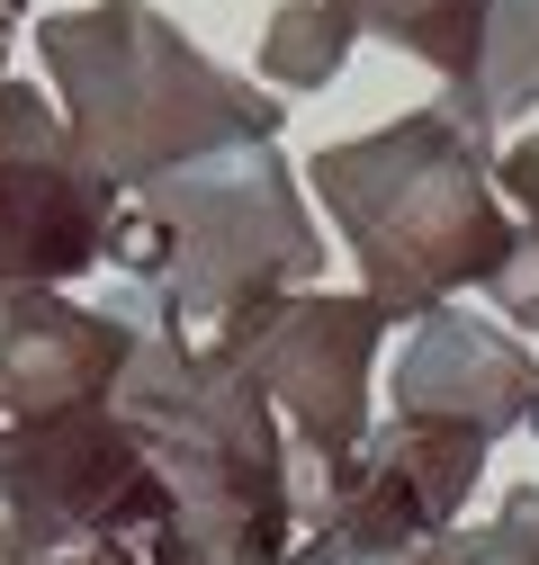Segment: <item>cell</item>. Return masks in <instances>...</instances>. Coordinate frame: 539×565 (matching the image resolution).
<instances>
[{
    "label": "cell",
    "mask_w": 539,
    "mask_h": 565,
    "mask_svg": "<svg viewBox=\"0 0 539 565\" xmlns=\"http://www.w3.org/2000/svg\"><path fill=\"white\" fill-rule=\"evenodd\" d=\"M126 315V369L108 404L135 422L145 458L171 484V512L145 547V565H279L297 547V484H288V431L261 377L198 332H180L145 288L108 297Z\"/></svg>",
    "instance_id": "obj_1"
},
{
    "label": "cell",
    "mask_w": 539,
    "mask_h": 565,
    "mask_svg": "<svg viewBox=\"0 0 539 565\" xmlns=\"http://www.w3.org/2000/svg\"><path fill=\"white\" fill-rule=\"evenodd\" d=\"M306 171L332 234L360 260V297L387 323H423L432 306L486 288L521 234L495 189V135H477L450 99L324 145Z\"/></svg>",
    "instance_id": "obj_2"
},
{
    "label": "cell",
    "mask_w": 539,
    "mask_h": 565,
    "mask_svg": "<svg viewBox=\"0 0 539 565\" xmlns=\"http://www.w3.org/2000/svg\"><path fill=\"white\" fill-rule=\"evenodd\" d=\"M45 54V99L63 108L73 145L117 180L145 189L162 171H189L234 145H279L288 99L234 82L225 63H208L154 0H91V10L36 19Z\"/></svg>",
    "instance_id": "obj_3"
},
{
    "label": "cell",
    "mask_w": 539,
    "mask_h": 565,
    "mask_svg": "<svg viewBox=\"0 0 539 565\" xmlns=\"http://www.w3.org/2000/svg\"><path fill=\"white\" fill-rule=\"evenodd\" d=\"M117 288H145L180 332H208L243 297H279L324 278V234L288 162L270 145H234L189 171H162L135 189V216L108 225Z\"/></svg>",
    "instance_id": "obj_4"
},
{
    "label": "cell",
    "mask_w": 539,
    "mask_h": 565,
    "mask_svg": "<svg viewBox=\"0 0 539 565\" xmlns=\"http://www.w3.org/2000/svg\"><path fill=\"white\" fill-rule=\"evenodd\" d=\"M171 484L117 404H73L0 431V565H63L82 547L145 556Z\"/></svg>",
    "instance_id": "obj_5"
},
{
    "label": "cell",
    "mask_w": 539,
    "mask_h": 565,
    "mask_svg": "<svg viewBox=\"0 0 539 565\" xmlns=\"http://www.w3.org/2000/svg\"><path fill=\"white\" fill-rule=\"evenodd\" d=\"M378 332L387 315L369 297H324V288H279V297H243L234 315H216L208 350L243 360L261 377V395L288 413L297 449L342 458L369 431V369H378Z\"/></svg>",
    "instance_id": "obj_6"
},
{
    "label": "cell",
    "mask_w": 539,
    "mask_h": 565,
    "mask_svg": "<svg viewBox=\"0 0 539 565\" xmlns=\"http://www.w3.org/2000/svg\"><path fill=\"white\" fill-rule=\"evenodd\" d=\"M117 198L126 189L73 145L63 108L0 73V288H73L99 269Z\"/></svg>",
    "instance_id": "obj_7"
},
{
    "label": "cell",
    "mask_w": 539,
    "mask_h": 565,
    "mask_svg": "<svg viewBox=\"0 0 539 565\" xmlns=\"http://www.w3.org/2000/svg\"><path fill=\"white\" fill-rule=\"evenodd\" d=\"M486 449H495V440L458 431V422L395 413L387 431H360V449L315 458V467H324V493H315L306 521H351V530H414V539H441V530H458V503L477 493Z\"/></svg>",
    "instance_id": "obj_8"
},
{
    "label": "cell",
    "mask_w": 539,
    "mask_h": 565,
    "mask_svg": "<svg viewBox=\"0 0 539 565\" xmlns=\"http://www.w3.org/2000/svg\"><path fill=\"white\" fill-rule=\"evenodd\" d=\"M387 386H395V413L458 422V431H477V440H504V431H521V413L539 395V360L504 323L432 306L414 323V341H404V360H395Z\"/></svg>",
    "instance_id": "obj_9"
},
{
    "label": "cell",
    "mask_w": 539,
    "mask_h": 565,
    "mask_svg": "<svg viewBox=\"0 0 539 565\" xmlns=\"http://www.w3.org/2000/svg\"><path fill=\"white\" fill-rule=\"evenodd\" d=\"M126 315L117 306H73L63 288H19L0 306V413L36 422V413H73L108 404L126 369Z\"/></svg>",
    "instance_id": "obj_10"
},
{
    "label": "cell",
    "mask_w": 539,
    "mask_h": 565,
    "mask_svg": "<svg viewBox=\"0 0 539 565\" xmlns=\"http://www.w3.org/2000/svg\"><path fill=\"white\" fill-rule=\"evenodd\" d=\"M360 36H387L395 54H414V63H432V73L450 82L441 99L477 126V135H495V117H486V90H477V63H486V10L495 0H332Z\"/></svg>",
    "instance_id": "obj_11"
},
{
    "label": "cell",
    "mask_w": 539,
    "mask_h": 565,
    "mask_svg": "<svg viewBox=\"0 0 539 565\" xmlns=\"http://www.w3.org/2000/svg\"><path fill=\"white\" fill-rule=\"evenodd\" d=\"M351 45H360V28L332 10V0H288V10H270V28H261V82L279 99L288 90H324L351 63Z\"/></svg>",
    "instance_id": "obj_12"
},
{
    "label": "cell",
    "mask_w": 539,
    "mask_h": 565,
    "mask_svg": "<svg viewBox=\"0 0 539 565\" xmlns=\"http://www.w3.org/2000/svg\"><path fill=\"white\" fill-rule=\"evenodd\" d=\"M486 117H521L539 108V0H495L486 10V63H477Z\"/></svg>",
    "instance_id": "obj_13"
},
{
    "label": "cell",
    "mask_w": 539,
    "mask_h": 565,
    "mask_svg": "<svg viewBox=\"0 0 539 565\" xmlns=\"http://www.w3.org/2000/svg\"><path fill=\"white\" fill-rule=\"evenodd\" d=\"M279 565H450V530L414 539V530H351V521H315V539H297Z\"/></svg>",
    "instance_id": "obj_14"
},
{
    "label": "cell",
    "mask_w": 539,
    "mask_h": 565,
    "mask_svg": "<svg viewBox=\"0 0 539 565\" xmlns=\"http://www.w3.org/2000/svg\"><path fill=\"white\" fill-rule=\"evenodd\" d=\"M450 565H539V484H512L495 521L450 530Z\"/></svg>",
    "instance_id": "obj_15"
},
{
    "label": "cell",
    "mask_w": 539,
    "mask_h": 565,
    "mask_svg": "<svg viewBox=\"0 0 539 565\" xmlns=\"http://www.w3.org/2000/svg\"><path fill=\"white\" fill-rule=\"evenodd\" d=\"M486 297L504 306V323H521V332H539V234H530V225L512 234V252H504V269L486 278Z\"/></svg>",
    "instance_id": "obj_16"
},
{
    "label": "cell",
    "mask_w": 539,
    "mask_h": 565,
    "mask_svg": "<svg viewBox=\"0 0 539 565\" xmlns=\"http://www.w3.org/2000/svg\"><path fill=\"white\" fill-rule=\"evenodd\" d=\"M495 189L521 206L530 234H539V135H521V145H504V153H495Z\"/></svg>",
    "instance_id": "obj_17"
},
{
    "label": "cell",
    "mask_w": 539,
    "mask_h": 565,
    "mask_svg": "<svg viewBox=\"0 0 539 565\" xmlns=\"http://www.w3.org/2000/svg\"><path fill=\"white\" fill-rule=\"evenodd\" d=\"M63 565H145L135 547H82V556H63Z\"/></svg>",
    "instance_id": "obj_18"
},
{
    "label": "cell",
    "mask_w": 539,
    "mask_h": 565,
    "mask_svg": "<svg viewBox=\"0 0 539 565\" xmlns=\"http://www.w3.org/2000/svg\"><path fill=\"white\" fill-rule=\"evenodd\" d=\"M19 19H28V0H0V63H10V36H19Z\"/></svg>",
    "instance_id": "obj_19"
},
{
    "label": "cell",
    "mask_w": 539,
    "mask_h": 565,
    "mask_svg": "<svg viewBox=\"0 0 539 565\" xmlns=\"http://www.w3.org/2000/svg\"><path fill=\"white\" fill-rule=\"evenodd\" d=\"M521 422H530V431H539V395H530V413H521Z\"/></svg>",
    "instance_id": "obj_20"
},
{
    "label": "cell",
    "mask_w": 539,
    "mask_h": 565,
    "mask_svg": "<svg viewBox=\"0 0 539 565\" xmlns=\"http://www.w3.org/2000/svg\"><path fill=\"white\" fill-rule=\"evenodd\" d=\"M0 306H10V288H0Z\"/></svg>",
    "instance_id": "obj_21"
}]
</instances>
